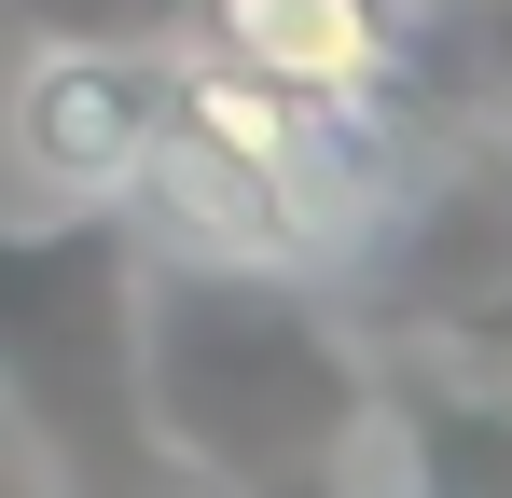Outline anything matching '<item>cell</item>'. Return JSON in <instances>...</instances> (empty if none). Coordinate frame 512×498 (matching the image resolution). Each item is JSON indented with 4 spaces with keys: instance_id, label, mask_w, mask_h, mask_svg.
<instances>
[{
    "instance_id": "cell-1",
    "label": "cell",
    "mask_w": 512,
    "mask_h": 498,
    "mask_svg": "<svg viewBox=\"0 0 512 498\" xmlns=\"http://www.w3.org/2000/svg\"><path fill=\"white\" fill-rule=\"evenodd\" d=\"M139 402L167 443V485L208 498H277L333 485L388 429V360L360 346L319 263L263 249H139Z\"/></svg>"
},
{
    "instance_id": "cell-2",
    "label": "cell",
    "mask_w": 512,
    "mask_h": 498,
    "mask_svg": "<svg viewBox=\"0 0 512 498\" xmlns=\"http://www.w3.org/2000/svg\"><path fill=\"white\" fill-rule=\"evenodd\" d=\"M139 249V208L111 194L0 208V402L56 457V498H167L139 402Z\"/></svg>"
},
{
    "instance_id": "cell-5",
    "label": "cell",
    "mask_w": 512,
    "mask_h": 498,
    "mask_svg": "<svg viewBox=\"0 0 512 498\" xmlns=\"http://www.w3.org/2000/svg\"><path fill=\"white\" fill-rule=\"evenodd\" d=\"M0 125H14L28 194H111L125 208L153 166V42H28Z\"/></svg>"
},
{
    "instance_id": "cell-6",
    "label": "cell",
    "mask_w": 512,
    "mask_h": 498,
    "mask_svg": "<svg viewBox=\"0 0 512 498\" xmlns=\"http://www.w3.org/2000/svg\"><path fill=\"white\" fill-rule=\"evenodd\" d=\"M14 42H167L180 0H0Z\"/></svg>"
},
{
    "instance_id": "cell-7",
    "label": "cell",
    "mask_w": 512,
    "mask_h": 498,
    "mask_svg": "<svg viewBox=\"0 0 512 498\" xmlns=\"http://www.w3.org/2000/svg\"><path fill=\"white\" fill-rule=\"evenodd\" d=\"M0 498H56V457L28 443V415L0 402Z\"/></svg>"
},
{
    "instance_id": "cell-4",
    "label": "cell",
    "mask_w": 512,
    "mask_h": 498,
    "mask_svg": "<svg viewBox=\"0 0 512 498\" xmlns=\"http://www.w3.org/2000/svg\"><path fill=\"white\" fill-rule=\"evenodd\" d=\"M180 42H208V56H236V70H263V83H291V97L416 125L429 0H180Z\"/></svg>"
},
{
    "instance_id": "cell-3",
    "label": "cell",
    "mask_w": 512,
    "mask_h": 498,
    "mask_svg": "<svg viewBox=\"0 0 512 498\" xmlns=\"http://www.w3.org/2000/svg\"><path fill=\"white\" fill-rule=\"evenodd\" d=\"M346 263L374 277V305L402 319L416 360L443 374L512 360V166H416Z\"/></svg>"
}]
</instances>
